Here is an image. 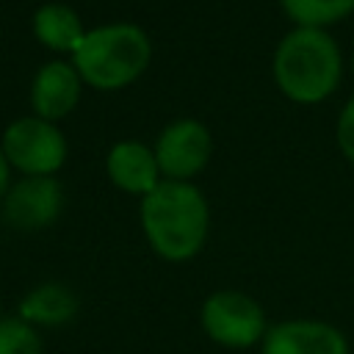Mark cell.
Here are the masks:
<instances>
[{
    "label": "cell",
    "instance_id": "cell-1",
    "mask_svg": "<svg viewBox=\"0 0 354 354\" xmlns=\"http://www.w3.org/2000/svg\"><path fill=\"white\" fill-rule=\"evenodd\" d=\"M141 224L152 249L166 260L194 257L207 235L205 196L180 180L158 183L141 202Z\"/></svg>",
    "mask_w": 354,
    "mask_h": 354
},
{
    "label": "cell",
    "instance_id": "cell-2",
    "mask_svg": "<svg viewBox=\"0 0 354 354\" xmlns=\"http://www.w3.org/2000/svg\"><path fill=\"white\" fill-rule=\"evenodd\" d=\"M274 77L290 100L318 102L340 80V53L321 28H296L277 47Z\"/></svg>",
    "mask_w": 354,
    "mask_h": 354
},
{
    "label": "cell",
    "instance_id": "cell-3",
    "mask_svg": "<svg viewBox=\"0 0 354 354\" xmlns=\"http://www.w3.org/2000/svg\"><path fill=\"white\" fill-rule=\"evenodd\" d=\"M149 64V41L136 25H105L88 30L75 50L77 75L94 88H122Z\"/></svg>",
    "mask_w": 354,
    "mask_h": 354
},
{
    "label": "cell",
    "instance_id": "cell-4",
    "mask_svg": "<svg viewBox=\"0 0 354 354\" xmlns=\"http://www.w3.org/2000/svg\"><path fill=\"white\" fill-rule=\"evenodd\" d=\"M202 329L224 348H249L266 337L263 307L238 290H218L202 304Z\"/></svg>",
    "mask_w": 354,
    "mask_h": 354
},
{
    "label": "cell",
    "instance_id": "cell-5",
    "mask_svg": "<svg viewBox=\"0 0 354 354\" xmlns=\"http://www.w3.org/2000/svg\"><path fill=\"white\" fill-rule=\"evenodd\" d=\"M3 155L30 177L53 174L66 158L64 136L44 119H19L3 136Z\"/></svg>",
    "mask_w": 354,
    "mask_h": 354
},
{
    "label": "cell",
    "instance_id": "cell-6",
    "mask_svg": "<svg viewBox=\"0 0 354 354\" xmlns=\"http://www.w3.org/2000/svg\"><path fill=\"white\" fill-rule=\"evenodd\" d=\"M207 158H210V133L205 130V124L194 119L169 124L155 149L158 169L166 177H174L180 183L183 177L196 174L207 163Z\"/></svg>",
    "mask_w": 354,
    "mask_h": 354
},
{
    "label": "cell",
    "instance_id": "cell-7",
    "mask_svg": "<svg viewBox=\"0 0 354 354\" xmlns=\"http://www.w3.org/2000/svg\"><path fill=\"white\" fill-rule=\"evenodd\" d=\"M263 354H348V343L326 321H282L266 332Z\"/></svg>",
    "mask_w": 354,
    "mask_h": 354
},
{
    "label": "cell",
    "instance_id": "cell-8",
    "mask_svg": "<svg viewBox=\"0 0 354 354\" xmlns=\"http://www.w3.org/2000/svg\"><path fill=\"white\" fill-rule=\"evenodd\" d=\"M61 210V185L53 177H28L6 199V218L17 230L47 227Z\"/></svg>",
    "mask_w": 354,
    "mask_h": 354
},
{
    "label": "cell",
    "instance_id": "cell-9",
    "mask_svg": "<svg viewBox=\"0 0 354 354\" xmlns=\"http://www.w3.org/2000/svg\"><path fill=\"white\" fill-rule=\"evenodd\" d=\"M30 97H33V108L39 111V116L44 122L66 116L80 97L77 69H72L69 64H61V61L44 64L33 80Z\"/></svg>",
    "mask_w": 354,
    "mask_h": 354
},
{
    "label": "cell",
    "instance_id": "cell-10",
    "mask_svg": "<svg viewBox=\"0 0 354 354\" xmlns=\"http://www.w3.org/2000/svg\"><path fill=\"white\" fill-rule=\"evenodd\" d=\"M158 160L155 155L136 141H122L108 155V174L111 180L130 191V194H149L158 185Z\"/></svg>",
    "mask_w": 354,
    "mask_h": 354
},
{
    "label": "cell",
    "instance_id": "cell-11",
    "mask_svg": "<svg viewBox=\"0 0 354 354\" xmlns=\"http://www.w3.org/2000/svg\"><path fill=\"white\" fill-rule=\"evenodd\" d=\"M75 313H77V296L61 282L39 285L19 301V318L28 321L30 326H61Z\"/></svg>",
    "mask_w": 354,
    "mask_h": 354
},
{
    "label": "cell",
    "instance_id": "cell-12",
    "mask_svg": "<svg viewBox=\"0 0 354 354\" xmlns=\"http://www.w3.org/2000/svg\"><path fill=\"white\" fill-rule=\"evenodd\" d=\"M33 30L39 41H44L53 50H77L86 39L80 19L66 6H41L33 17Z\"/></svg>",
    "mask_w": 354,
    "mask_h": 354
},
{
    "label": "cell",
    "instance_id": "cell-13",
    "mask_svg": "<svg viewBox=\"0 0 354 354\" xmlns=\"http://www.w3.org/2000/svg\"><path fill=\"white\" fill-rule=\"evenodd\" d=\"M282 6L301 28H321L354 11V0H282Z\"/></svg>",
    "mask_w": 354,
    "mask_h": 354
},
{
    "label": "cell",
    "instance_id": "cell-14",
    "mask_svg": "<svg viewBox=\"0 0 354 354\" xmlns=\"http://www.w3.org/2000/svg\"><path fill=\"white\" fill-rule=\"evenodd\" d=\"M0 354H41L39 332L22 318H0Z\"/></svg>",
    "mask_w": 354,
    "mask_h": 354
},
{
    "label": "cell",
    "instance_id": "cell-15",
    "mask_svg": "<svg viewBox=\"0 0 354 354\" xmlns=\"http://www.w3.org/2000/svg\"><path fill=\"white\" fill-rule=\"evenodd\" d=\"M337 144L348 160H354V100L346 105L340 122H337Z\"/></svg>",
    "mask_w": 354,
    "mask_h": 354
},
{
    "label": "cell",
    "instance_id": "cell-16",
    "mask_svg": "<svg viewBox=\"0 0 354 354\" xmlns=\"http://www.w3.org/2000/svg\"><path fill=\"white\" fill-rule=\"evenodd\" d=\"M6 188H8V160H6V155L0 149V199H3Z\"/></svg>",
    "mask_w": 354,
    "mask_h": 354
}]
</instances>
